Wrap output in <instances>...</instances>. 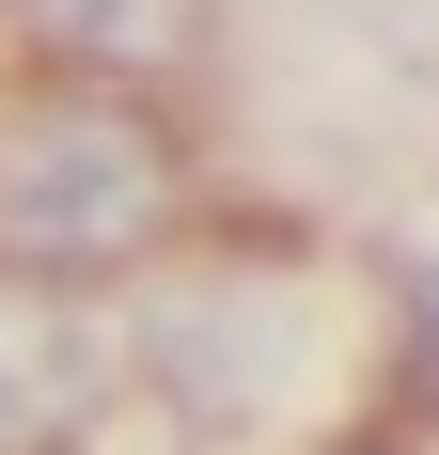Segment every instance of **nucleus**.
I'll return each instance as SVG.
<instances>
[{
    "instance_id": "nucleus-3",
    "label": "nucleus",
    "mask_w": 439,
    "mask_h": 455,
    "mask_svg": "<svg viewBox=\"0 0 439 455\" xmlns=\"http://www.w3.org/2000/svg\"><path fill=\"white\" fill-rule=\"evenodd\" d=\"M94 393H110V315H94L79 283L0 267V455L79 440V424H94Z\"/></svg>"
},
{
    "instance_id": "nucleus-1",
    "label": "nucleus",
    "mask_w": 439,
    "mask_h": 455,
    "mask_svg": "<svg viewBox=\"0 0 439 455\" xmlns=\"http://www.w3.org/2000/svg\"><path fill=\"white\" fill-rule=\"evenodd\" d=\"M173 235V141L126 94H32L0 110V267L32 283H94L141 267Z\"/></svg>"
},
{
    "instance_id": "nucleus-4",
    "label": "nucleus",
    "mask_w": 439,
    "mask_h": 455,
    "mask_svg": "<svg viewBox=\"0 0 439 455\" xmlns=\"http://www.w3.org/2000/svg\"><path fill=\"white\" fill-rule=\"evenodd\" d=\"M16 16H32L63 63H173L204 0H16Z\"/></svg>"
},
{
    "instance_id": "nucleus-2",
    "label": "nucleus",
    "mask_w": 439,
    "mask_h": 455,
    "mask_svg": "<svg viewBox=\"0 0 439 455\" xmlns=\"http://www.w3.org/2000/svg\"><path fill=\"white\" fill-rule=\"evenodd\" d=\"M141 346H157V377L204 424H251V409H283V362H314V315L267 267H188V299H157Z\"/></svg>"
}]
</instances>
